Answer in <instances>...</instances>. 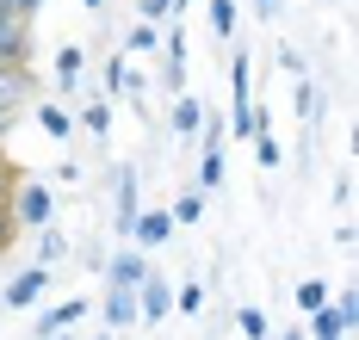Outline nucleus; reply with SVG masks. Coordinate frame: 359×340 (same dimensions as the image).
Listing matches in <instances>:
<instances>
[{"label":"nucleus","instance_id":"obj_10","mask_svg":"<svg viewBox=\"0 0 359 340\" xmlns=\"http://www.w3.org/2000/svg\"><path fill=\"white\" fill-rule=\"evenodd\" d=\"M198 124H205V106H198L192 93H174V106H168V130H174V136H198Z\"/></svg>","mask_w":359,"mask_h":340},{"label":"nucleus","instance_id":"obj_8","mask_svg":"<svg viewBox=\"0 0 359 340\" xmlns=\"http://www.w3.org/2000/svg\"><path fill=\"white\" fill-rule=\"evenodd\" d=\"M137 211H143V204H137V173H130V167H118V241H130V229H137Z\"/></svg>","mask_w":359,"mask_h":340},{"label":"nucleus","instance_id":"obj_12","mask_svg":"<svg viewBox=\"0 0 359 340\" xmlns=\"http://www.w3.org/2000/svg\"><path fill=\"white\" fill-rule=\"evenodd\" d=\"M81 69H87L81 43H62V50H56V87H62V93H74V87H81Z\"/></svg>","mask_w":359,"mask_h":340},{"label":"nucleus","instance_id":"obj_22","mask_svg":"<svg viewBox=\"0 0 359 340\" xmlns=\"http://www.w3.org/2000/svg\"><path fill=\"white\" fill-rule=\"evenodd\" d=\"M81 124H87L93 136H106V130H111V99H93V106L81 112Z\"/></svg>","mask_w":359,"mask_h":340},{"label":"nucleus","instance_id":"obj_27","mask_svg":"<svg viewBox=\"0 0 359 340\" xmlns=\"http://www.w3.org/2000/svg\"><path fill=\"white\" fill-rule=\"evenodd\" d=\"M13 235H19V223H13V211H6V204H0V248H6V241H13Z\"/></svg>","mask_w":359,"mask_h":340},{"label":"nucleus","instance_id":"obj_18","mask_svg":"<svg viewBox=\"0 0 359 340\" xmlns=\"http://www.w3.org/2000/svg\"><path fill=\"white\" fill-rule=\"evenodd\" d=\"M174 223H198L205 217V192H186V198H174V211H168Z\"/></svg>","mask_w":359,"mask_h":340},{"label":"nucleus","instance_id":"obj_20","mask_svg":"<svg viewBox=\"0 0 359 340\" xmlns=\"http://www.w3.org/2000/svg\"><path fill=\"white\" fill-rule=\"evenodd\" d=\"M211 31L217 38H236V0H211Z\"/></svg>","mask_w":359,"mask_h":340},{"label":"nucleus","instance_id":"obj_32","mask_svg":"<svg viewBox=\"0 0 359 340\" xmlns=\"http://www.w3.org/2000/svg\"><path fill=\"white\" fill-rule=\"evenodd\" d=\"M56 340H74V334H56Z\"/></svg>","mask_w":359,"mask_h":340},{"label":"nucleus","instance_id":"obj_17","mask_svg":"<svg viewBox=\"0 0 359 340\" xmlns=\"http://www.w3.org/2000/svg\"><path fill=\"white\" fill-rule=\"evenodd\" d=\"M223 186V149H205V161H198V192H217Z\"/></svg>","mask_w":359,"mask_h":340},{"label":"nucleus","instance_id":"obj_1","mask_svg":"<svg viewBox=\"0 0 359 340\" xmlns=\"http://www.w3.org/2000/svg\"><path fill=\"white\" fill-rule=\"evenodd\" d=\"M6 211H13L19 229H43V223H56V192L43 186V180H19L13 198H6Z\"/></svg>","mask_w":359,"mask_h":340},{"label":"nucleus","instance_id":"obj_5","mask_svg":"<svg viewBox=\"0 0 359 340\" xmlns=\"http://www.w3.org/2000/svg\"><path fill=\"white\" fill-rule=\"evenodd\" d=\"M168 309H174V285L161 272H149L143 285H137V322H161Z\"/></svg>","mask_w":359,"mask_h":340},{"label":"nucleus","instance_id":"obj_29","mask_svg":"<svg viewBox=\"0 0 359 340\" xmlns=\"http://www.w3.org/2000/svg\"><path fill=\"white\" fill-rule=\"evenodd\" d=\"M6 130H13V118H0V143H6Z\"/></svg>","mask_w":359,"mask_h":340},{"label":"nucleus","instance_id":"obj_6","mask_svg":"<svg viewBox=\"0 0 359 340\" xmlns=\"http://www.w3.org/2000/svg\"><path fill=\"white\" fill-rule=\"evenodd\" d=\"M81 316H87V297H69V303H50V309L37 316L32 328H37V340H56V334H69Z\"/></svg>","mask_w":359,"mask_h":340},{"label":"nucleus","instance_id":"obj_14","mask_svg":"<svg viewBox=\"0 0 359 340\" xmlns=\"http://www.w3.org/2000/svg\"><path fill=\"white\" fill-rule=\"evenodd\" d=\"M37 260L43 266H56V260H69V235H62V229H37Z\"/></svg>","mask_w":359,"mask_h":340},{"label":"nucleus","instance_id":"obj_26","mask_svg":"<svg viewBox=\"0 0 359 340\" xmlns=\"http://www.w3.org/2000/svg\"><path fill=\"white\" fill-rule=\"evenodd\" d=\"M143 19H149V25H161V19H174V0H143Z\"/></svg>","mask_w":359,"mask_h":340},{"label":"nucleus","instance_id":"obj_13","mask_svg":"<svg viewBox=\"0 0 359 340\" xmlns=\"http://www.w3.org/2000/svg\"><path fill=\"white\" fill-rule=\"evenodd\" d=\"M37 130H43L50 143H69V130H74L69 106H37Z\"/></svg>","mask_w":359,"mask_h":340},{"label":"nucleus","instance_id":"obj_24","mask_svg":"<svg viewBox=\"0 0 359 340\" xmlns=\"http://www.w3.org/2000/svg\"><path fill=\"white\" fill-rule=\"evenodd\" d=\"M236 328H242L248 340H266V309H242V316H236Z\"/></svg>","mask_w":359,"mask_h":340},{"label":"nucleus","instance_id":"obj_7","mask_svg":"<svg viewBox=\"0 0 359 340\" xmlns=\"http://www.w3.org/2000/svg\"><path fill=\"white\" fill-rule=\"evenodd\" d=\"M143 278H149V260L137 254V248H118V254H111V266H106V285H124V291H137Z\"/></svg>","mask_w":359,"mask_h":340},{"label":"nucleus","instance_id":"obj_2","mask_svg":"<svg viewBox=\"0 0 359 340\" xmlns=\"http://www.w3.org/2000/svg\"><path fill=\"white\" fill-rule=\"evenodd\" d=\"M37 99V80L25 62H0V118H19Z\"/></svg>","mask_w":359,"mask_h":340},{"label":"nucleus","instance_id":"obj_21","mask_svg":"<svg viewBox=\"0 0 359 340\" xmlns=\"http://www.w3.org/2000/svg\"><path fill=\"white\" fill-rule=\"evenodd\" d=\"M323 303H328V285H323V278H304V285H297V309H304V316L323 309Z\"/></svg>","mask_w":359,"mask_h":340},{"label":"nucleus","instance_id":"obj_31","mask_svg":"<svg viewBox=\"0 0 359 340\" xmlns=\"http://www.w3.org/2000/svg\"><path fill=\"white\" fill-rule=\"evenodd\" d=\"M93 340H111V328H106V334H93Z\"/></svg>","mask_w":359,"mask_h":340},{"label":"nucleus","instance_id":"obj_25","mask_svg":"<svg viewBox=\"0 0 359 340\" xmlns=\"http://www.w3.org/2000/svg\"><path fill=\"white\" fill-rule=\"evenodd\" d=\"M155 43H161V31H155V25H137V31H130V38H124V50H137V56H143V50H155Z\"/></svg>","mask_w":359,"mask_h":340},{"label":"nucleus","instance_id":"obj_9","mask_svg":"<svg viewBox=\"0 0 359 340\" xmlns=\"http://www.w3.org/2000/svg\"><path fill=\"white\" fill-rule=\"evenodd\" d=\"M106 328H137V291H124V285H106Z\"/></svg>","mask_w":359,"mask_h":340},{"label":"nucleus","instance_id":"obj_19","mask_svg":"<svg viewBox=\"0 0 359 340\" xmlns=\"http://www.w3.org/2000/svg\"><path fill=\"white\" fill-rule=\"evenodd\" d=\"M316 112H323V93H316V80L297 75V118H316Z\"/></svg>","mask_w":359,"mask_h":340},{"label":"nucleus","instance_id":"obj_11","mask_svg":"<svg viewBox=\"0 0 359 340\" xmlns=\"http://www.w3.org/2000/svg\"><path fill=\"white\" fill-rule=\"evenodd\" d=\"M174 235V217L168 211H137V229H130V241H143V248H161Z\"/></svg>","mask_w":359,"mask_h":340},{"label":"nucleus","instance_id":"obj_28","mask_svg":"<svg viewBox=\"0 0 359 340\" xmlns=\"http://www.w3.org/2000/svg\"><path fill=\"white\" fill-rule=\"evenodd\" d=\"M254 6H260V13H273V6H279V0H254Z\"/></svg>","mask_w":359,"mask_h":340},{"label":"nucleus","instance_id":"obj_33","mask_svg":"<svg viewBox=\"0 0 359 340\" xmlns=\"http://www.w3.org/2000/svg\"><path fill=\"white\" fill-rule=\"evenodd\" d=\"M87 6H100V0H87Z\"/></svg>","mask_w":359,"mask_h":340},{"label":"nucleus","instance_id":"obj_30","mask_svg":"<svg viewBox=\"0 0 359 340\" xmlns=\"http://www.w3.org/2000/svg\"><path fill=\"white\" fill-rule=\"evenodd\" d=\"M273 340H304V334H297V328H291V334H273Z\"/></svg>","mask_w":359,"mask_h":340},{"label":"nucleus","instance_id":"obj_4","mask_svg":"<svg viewBox=\"0 0 359 340\" xmlns=\"http://www.w3.org/2000/svg\"><path fill=\"white\" fill-rule=\"evenodd\" d=\"M32 56V19L0 6V62H25Z\"/></svg>","mask_w":359,"mask_h":340},{"label":"nucleus","instance_id":"obj_3","mask_svg":"<svg viewBox=\"0 0 359 340\" xmlns=\"http://www.w3.org/2000/svg\"><path fill=\"white\" fill-rule=\"evenodd\" d=\"M43 291H50V266L37 260V266H25V272H13V278H6V309H32Z\"/></svg>","mask_w":359,"mask_h":340},{"label":"nucleus","instance_id":"obj_16","mask_svg":"<svg viewBox=\"0 0 359 340\" xmlns=\"http://www.w3.org/2000/svg\"><path fill=\"white\" fill-rule=\"evenodd\" d=\"M248 143H254V161H260V173H273V167H279V161H285V149H279V143H273V130H254Z\"/></svg>","mask_w":359,"mask_h":340},{"label":"nucleus","instance_id":"obj_15","mask_svg":"<svg viewBox=\"0 0 359 340\" xmlns=\"http://www.w3.org/2000/svg\"><path fill=\"white\" fill-rule=\"evenodd\" d=\"M106 93H111V99H118V93H137V75H130V62H124V50H118V56L106 62Z\"/></svg>","mask_w":359,"mask_h":340},{"label":"nucleus","instance_id":"obj_23","mask_svg":"<svg viewBox=\"0 0 359 340\" xmlns=\"http://www.w3.org/2000/svg\"><path fill=\"white\" fill-rule=\"evenodd\" d=\"M174 309H180V316H198V309H205V285H180Z\"/></svg>","mask_w":359,"mask_h":340}]
</instances>
